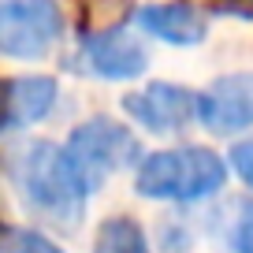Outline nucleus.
I'll return each instance as SVG.
<instances>
[{"label":"nucleus","instance_id":"7","mask_svg":"<svg viewBox=\"0 0 253 253\" xmlns=\"http://www.w3.org/2000/svg\"><path fill=\"white\" fill-rule=\"evenodd\" d=\"M198 119L212 134H238L253 126V71L220 75L209 89H201Z\"/></svg>","mask_w":253,"mask_h":253},{"label":"nucleus","instance_id":"4","mask_svg":"<svg viewBox=\"0 0 253 253\" xmlns=\"http://www.w3.org/2000/svg\"><path fill=\"white\" fill-rule=\"evenodd\" d=\"M63 34L56 0H0V48L11 60H41Z\"/></svg>","mask_w":253,"mask_h":253},{"label":"nucleus","instance_id":"13","mask_svg":"<svg viewBox=\"0 0 253 253\" xmlns=\"http://www.w3.org/2000/svg\"><path fill=\"white\" fill-rule=\"evenodd\" d=\"M231 168L253 186V142H235V149H231Z\"/></svg>","mask_w":253,"mask_h":253},{"label":"nucleus","instance_id":"5","mask_svg":"<svg viewBox=\"0 0 253 253\" xmlns=\"http://www.w3.org/2000/svg\"><path fill=\"white\" fill-rule=\"evenodd\" d=\"M79 67L82 75H93L104 82H130L149 71V52L130 30L108 26V30H93L82 38Z\"/></svg>","mask_w":253,"mask_h":253},{"label":"nucleus","instance_id":"11","mask_svg":"<svg viewBox=\"0 0 253 253\" xmlns=\"http://www.w3.org/2000/svg\"><path fill=\"white\" fill-rule=\"evenodd\" d=\"M0 253H63V250L34 227H8L4 242H0Z\"/></svg>","mask_w":253,"mask_h":253},{"label":"nucleus","instance_id":"12","mask_svg":"<svg viewBox=\"0 0 253 253\" xmlns=\"http://www.w3.org/2000/svg\"><path fill=\"white\" fill-rule=\"evenodd\" d=\"M231 253H253V201H242L235 212V223H231L227 235Z\"/></svg>","mask_w":253,"mask_h":253},{"label":"nucleus","instance_id":"10","mask_svg":"<svg viewBox=\"0 0 253 253\" xmlns=\"http://www.w3.org/2000/svg\"><path fill=\"white\" fill-rule=\"evenodd\" d=\"M93 253H149V238L130 216H112L97 227Z\"/></svg>","mask_w":253,"mask_h":253},{"label":"nucleus","instance_id":"9","mask_svg":"<svg viewBox=\"0 0 253 253\" xmlns=\"http://www.w3.org/2000/svg\"><path fill=\"white\" fill-rule=\"evenodd\" d=\"M60 101V86L48 75H19L8 79V101H4V130H23L41 123Z\"/></svg>","mask_w":253,"mask_h":253},{"label":"nucleus","instance_id":"6","mask_svg":"<svg viewBox=\"0 0 253 253\" xmlns=\"http://www.w3.org/2000/svg\"><path fill=\"white\" fill-rule=\"evenodd\" d=\"M198 104H201V93L175 86V82H149L145 89L123 97L126 116L142 123L149 134H175V130L190 126L198 119Z\"/></svg>","mask_w":253,"mask_h":253},{"label":"nucleus","instance_id":"1","mask_svg":"<svg viewBox=\"0 0 253 253\" xmlns=\"http://www.w3.org/2000/svg\"><path fill=\"white\" fill-rule=\"evenodd\" d=\"M8 179L15 186L19 201L41 220L56 223V227H79L82 212H86L89 186L82 171L75 168L67 145L56 142H26L8 157Z\"/></svg>","mask_w":253,"mask_h":253},{"label":"nucleus","instance_id":"8","mask_svg":"<svg viewBox=\"0 0 253 253\" xmlns=\"http://www.w3.org/2000/svg\"><path fill=\"white\" fill-rule=\"evenodd\" d=\"M134 23L142 26L149 38H160L168 45H201L209 34V19L190 4H145L134 11Z\"/></svg>","mask_w":253,"mask_h":253},{"label":"nucleus","instance_id":"2","mask_svg":"<svg viewBox=\"0 0 253 253\" xmlns=\"http://www.w3.org/2000/svg\"><path fill=\"white\" fill-rule=\"evenodd\" d=\"M227 182V164L212 149L201 145H179V149H160L138 164L134 190L149 201H205L220 194Z\"/></svg>","mask_w":253,"mask_h":253},{"label":"nucleus","instance_id":"3","mask_svg":"<svg viewBox=\"0 0 253 253\" xmlns=\"http://www.w3.org/2000/svg\"><path fill=\"white\" fill-rule=\"evenodd\" d=\"M67 153H71L75 168L82 171L89 194H93L104 179H112L116 171L145 160L138 138L130 134L123 123H116V119H108V116H93V119L75 126L71 138H67Z\"/></svg>","mask_w":253,"mask_h":253}]
</instances>
